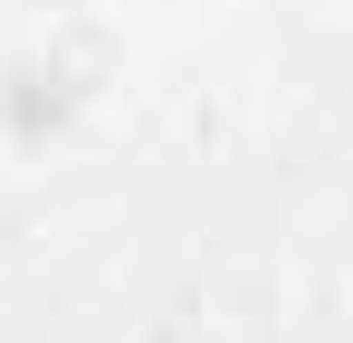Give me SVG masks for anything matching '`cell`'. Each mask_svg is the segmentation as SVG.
<instances>
[{"label":"cell","mask_w":353,"mask_h":343,"mask_svg":"<svg viewBox=\"0 0 353 343\" xmlns=\"http://www.w3.org/2000/svg\"><path fill=\"white\" fill-rule=\"evenodd\" d=\"M96 10H105V19H124L134 39H143V29H153V39H181V29H210L230 0H96Z\"/></svg>","instance_id":"cell-2"},{"label":"cell","mask_w":353,"mask_h":343,"mask_svg":"<svg viewBox=\"0 0 353 343\" xmlns=\"http://www.w3.org/2000/svg\"><path fill=\"white\" fill-rule=\"evenodd\" d=\"M134 86V29L86 10H48L39 29L0 39V172H58L77 163Z\"/></svg>","instance_id":"cell-1"}]
</instances>
